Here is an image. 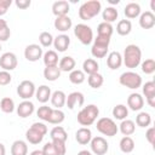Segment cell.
<instances>
[{
    "label": "cell",
    "mask_w": 155,
    "mask_h": 155,
    "mask_svg": "<svg viewBox=\"0 0 155 155\" xmlns=\"http://www.w3.org/2000/svg\"><path fill=\"white\" fill-rule=\"evenodd\" d=\"M142 61V51L137 45H127L125 51H124V57H122V63L126 65V68L133 69L137 68L140 64Z\"/></svg>",
    "instance_id": "obj_1"
},
{
    "label": "cell",
    "mask_w": 155,
    "mask_h": 155,
    "mask_svg": "<svg viewBox=\"0 0 155 155\" xmlns=\"http://www.w3.org/2000/svg\"><path fill=\"white\" fill-rule=\"evenodd\" d=\"M98 115H99L98 107L94 104H88L78 113V122L81 126H91L96 121Z\"/></svg>",
    "instance_id": "obj_2"
},
{
    "label": "cell",
    "mask_w": 155,
    "mask_h": 155,
    "mask_svg": "<svg viewBox=\"0 0 155 155\" xmlns=\"http://www.w3.org/2000/svg\"><path fill=\"white\" fill-rule=\"evenodd\" d=\"M102 8V4L98 0H90L84 2L79 8V17L82 21H90L91 18L96 17Z\"/></svg>",
    "instance_id": "obj_3"
},
{
    "label": "cell",
    "mask_w": 155,
    "mask_h": 155,
    "mask_svg": "<svg viewBox=\"0 0 155 155\" xmlns=\"http://www.w3.org/2000/svg\"><path fill=\"white\" fill-rule=\"evenodd\" d=\"M119 82H120V85H122V86H125L127 88L137 90L138 87L142 86V78L136 71L128 70V71H125V73H122L120 75Z\"/></svg>",
    "instance_id": "obj_4"
},
{
    "label": "cell",
    "mask_w": 155,
    "mask_h": 155,
    "mask_svg": "<svg viewBox=\"0 0 155 155\" xmlns=\"http://www.w3.org/2000/svg\"><path fill=\"white\" fill-rule=\"evenodd\" d=\"M96 127H97L98 132H101L102 134H104L107 137H114L119 132L117 125L110 117H101V119H98V121L96 124Z\"/></svg>",
    "instance_id": "obj_5"
},
{
    "label": "cell",
    "mask_w": 155,
    "mask_h": 155,
    "mask_svg": "<svg viewBox=\"0 0 155 155\" xmlns=\"http://www.w3.org/2000/svg\"><path fill=\"white\" fill-rule=\"evenodd\" d=\"M74 35L82 45H90L93 41V31L91 27L85 23H79L74 27Z\"/></svg>",
    "instance_id": "obj_6"
},
{
    "label": "cell",
    "mask_w": 155,
    "mask_h": 155,
    "mask_svg": "<svg viewBox=\"0 0 155 155\" xmlns=\"http://www.w3.org/2000/svg\"><path fill=\"white\" fill-rule=\"evenodd\" d=\"M35 90L36 88H35V85H34L33 81H30V80H23L17 86V94L22 99L29 101L35 94Z\"/></svg>",
    "instance_id": "obj_7"
},
{
    "label": "cell",
    "mask_w": 155,
    "mask_h": 155,
    "mask_svg": "<svg viewBox=\"0 0 155 155\" xmlns=\"http://www.w3.org/2000/svg\"><path fill=\"white\" fill-rule=\"evenodd\" d=\"M90 145H91L92 153L96 154V155H104L109 150V144H108L107 139L101 137V136L92 138L91 142H90Z\"/></svg>",
    "instance_id": "obj_8"
},
{
    "label": "cell",
    "mask_w": 155,
    "mask_h": 155,
    "mask_svg": "<svg viewBox=\"0 0 155 155\" xmlns=\"http://www.w3.org/2000/svg\"><path fill=\"white\" fill-rule=\"evenodd\" d=\"M17 56L13 52H5L0 56V68L6 71H11L17 67Z\"/></svg>",
    "instance_id": "obj_9"
},
{
    "label": "cell",
    "mask_w": 155,
    "mask_h": 155,
    "mask_svg": "<svg viewBox=\"0 0 155 155\" xmlns=\"http://www.w3.org/2000/svg\"><path fill=\"white\" fill-rule=\"evenodd\" d=\"M42 48L38 44H30L24 50V57L29 62H36L42 57Z\"/></svg>",
    "instance_id": "obj_10"
},
{
    "label": "cell",
    "mask_w": 155,
    "mask_h": 155,
    "mask_svg": "<svg viewBox=\"0 0 155 155\" xmlns=\"http://www.w3.org/2000/svg\"><path fill=\"white\" fill-rule=\"evenodd\" d=\"M84 102H85L84 94H82L81 92L75 91V92H71V93L68 94L67 101H65V104H67V107H68L70 110H73V109H75L76 107H78V108H79V107H82V105H84Z\"/></svg>",
    "instance_id": "obj_11"
},
{
    "label": "cell",
    "mask_w": 155,
    "mask_h": 155,
    "mask_svg": "<svg viewBox=\"0 0 155 155\" xmlns=\"http://www.w3.org/2000/svg\"><path fill=\"white\" fill-rule=\"evenodd\" d=\"M144 105V99L139 93H131L127 98V107L133 110V111H138L143 108Z\"/></svg>",
    "instance_id": "obj_12"
},
{
    "label": "cell",
    "mask_w": 155,
    "mask_h": 155,
    "mask_svg": "<svg viewBox=\"0 0 155 155\" xmlns=\"http://www.w3.org/2000/svg\"><path fill=\"white\" fill-rule=\"evenodd\" d=\"M139 25L143 29H151L155 25V15L151 11H145L139 15Z\"/></svg>",
    "instance_id": "obj_13"
},
{
    "label": "cell",
    "mask_w": 155,
    "mask_h": 155,
    "mask_svg": "<svg viewBox=\"0 0 155 155\" xmlns=\"http://www.w3.org/2000/svg\"><path fill=\"white\" fill-rule=\"evenodd\" d=\"M107 65L111 70H116L122 65V56L117 51H111L107 57Z\"/></svg>",
    "instance_id": "obj_14"
},
{
    "label": "cell",
    "mask_w": 155,
    "mask_h": 155,
    "mask_svg": "<svg viewBox=\"0 0 155 155\" xmlns=\"http://www.w3.org/2000/svg\"><path fill=\"white\" fill-rule=\"evenodd\" d=\"M34 109H35V107H34L33 102H30V101H23L17 107V114H18L19 117L25 119V117L30 116L34 113Z\"/></svg>",
    "instance_id": "obj_15"
},
{
    "label": "cell",
    "mask_w": 155,
    "mask_h": 155,
    "mask_svg": "<svg viewBox=\"0 0 155 155\" xmlns=\"http://www.w3.org/2000/svg\"><path fill=\"white\" fill-rule=\"evenodd\" d=\"M69 8H70V5L65 0H58V1L53 2V5H52V12L56 17L67 16L69 12Z\"/></svg>",
    "instance_id": "obj_16"
},
{
    "label": "cell",
    "mask_w": 155,
    "mask_h": 155,
    "mask_svg": "<svg viewBox=\"0 0 155 155\" xmlns=\"http://www.w3.org/2000/svg\"><path fill=\"white\" fill-rule=\"evenodd\" d=\"M54 28L58 30V31H68L71 25H73V22H71V18L67 15V16H61V17H56L54 19Z\"/></svg>",
    "instance_id": "obj_17"
},
{
    "label": "cell",
    "mask_w": 155,
    "mask_h": 155,
    "mask_svg": "<svg viewBox=\"0 0 155 155\" xmlns=\"http://www.w3.org/2000/svg\"><path fill=\"white\" fill-rule=\"evenodd\" d=\"M75 139L81 145L88 144L91 142V139H92V132H91V130L88 127H81V128H79L76 131V133H75Z\"/></svg>",
    "instance_id": "obj_18"
},
{
    "label": "cell",
    "mask_w": 155,
    "mask_h": 155,
    "mask_svg": "<svg viewBox=\"0 0 155 155\" xmlns=\"http://www.w3.org/2000/svg\"><path fill=\"white\" fill-rule=\"evenodd\" d=\"M70 45V38L65 34H61V35H57L54 39H53V46L54 48L58 51V52H64L68 50Z\"/></svg>",
    "instance_id": "obj_19"
},
{
    "label": "cell",
    "mask_w": 155,
    "mask_h": 155,
    "mask_svg": "<svg viewBox=\"0 0 155 155\" xmlns=\"http://www.w3.org/2000/svg\"><path fill=\"white\" fill-rule=\"evenodd\" d=\"M51 94H52L51 88L47 85H41L35 90V97H36L38 102H40L42 104L48 102V99L51 98Z\"/></svg>",
    "instance_id": "obj_20"
},
{
    "label": "cell",
    "mask_w": 155,
    "mask_h": 155,
    "mask_svg": "<svg viewBox=\"0 0 155 155\" xmlns=\"http://www.w3.org/2000/svg\"><path fill=\"white\" fill-rule=\"evenodd\" d=\"M75 59L71 56H64L58 61V68L61 71H71L75 68Z\"/></svg>",
    "instance_id": "obj_21"
},
{
    "label": "cell",
    "mask_w": 155,
    "mask_h": 155,
    "mask_svg": "<svg viewBox=\"0 0 155 155\" xmlns=\"http://www.w3.org/2000/svg\"><path fill=\"white\" fill-rule=\"evenodd\" d=\"M51 103H52V105L56 108V109H61L64 104H65V101H67V96H65V93L63 92V91H61V90H57V91H54L52 94H51Z\"/></svg>",
    "instance_id": "obj_22"
},
{
    "label": "cell",
    "mask_w": 155,
    "mask_h": 155,
    "mask_svg": "<svg viewBox=\"0 0 155 155\" xmlns=\"http://www.w3.org/2000/svg\"><path fill=\"white\" fill-rule=\"evenodd\" d=\"M140 12H142L140 6H139V4H137V2H128V4L125 6V8H124L125 16H126L127 18H130V19L138 17V16L140 15Z\"/></svg>",
    "instance_id": "obj_23"
},
{
    "label": "cell",
    "mask_w": 155,
    "mask_h": 155,
    "mask_svg": "<svg viewBox=\"0 0 155 155\" xmlns=\"http://www.w3.org/2000/svg\"><path fill=\"white\" fill-rule=\"evenodd\" d=\"M11 155H28V145L24 140H15L11 145Z\"/></svg>",
    "instance_id": "obj_24"
},
{
    "label": "cell",
    "mask_w": 155,
    "mask_h": 155,
    "mask_svg": "<svg viewBox=\"0 0 155 155\" xmlns=\"http://www.w3.org/2000/svg\"><path fill=\"white\" fill-rule=\"evenodd\" d=\"M117 16H119V12L114 7V6H108L103 10L102 12V17H103V22L105 23H113L117 19Z\"/></svg>",
    "instance_id": "obj_25"
},
{
    "label": "cell",
    "mask_w": 155,
    "mask_h": 155,
    "mask_svg": "<svg viewBox=\"0 0 155 155\" xmlns=\"http://www.w3.org/2000/svg\"><path fill=\"white\" fill-rule=\"evenodd\" d=\"M98 69H99V64L96 59L93 58H87L82 63V71L85 74H94V73H98Z\"/></svg>",
    "instance_id": "obj_26"
},
{
    "label": "cell",
    "mask_w": 155,
    "mask_h": 155,
    "mask_svg": "<svg viewBox=\"0 0 155 155\" xmlns=\"http://www.w3.org/2000/svg\"><path fill=\"white\" fill-rule=\"evenodd\" d=\"M119 131L124 134V136H131L136 131V124L134 121L130 120V119H125L121 121L120 126H119Z\"/></svg>",
    "instance_id": "obj_27"
},
{
    "label": "cell",
    "mask_w": 155,
    "mask_h": 155,
    "mask_svg": "<svg viewBox=\"0 0 155 155\" xmlns=\"http://www.w3.org/2000/svg\"><path fill=\"white\" fill-rule=\"evenodd\" d=\"M132 30V23L130 19H121L116 24V33L121 36H126Z\"/></svg>",
    "instance_id": "obj_28"
},
{
    "label": "cell",
    "mask_w": 155,
    "mask_h": 155,
    "mask_svg": "<svg viewBox=\"0 0 155 155\" xmlns=\"http://www.w3.org/2000/svg\"><path fill=\"white\" fill-rule=\"evenodd\" d=\"M42 59L46 67H54L58 65V54L53 50H48L42 54Z\"/></svg>",
    "instance_id": "obj_29"
},
{
    "label": "cell",
    "mask_w": 155,
    "mask_h": 155,
    "mask_svg": "<svg viewBox=\"0 0 155 155\" xmlns=\"http://www.w3.org/2000/svg\"><path fill=\"white\" fill-rule=\"evenodd\" d=\"M50 137L52 140H62V142H67L68 139V134L65 132V130L62 126H54L51 132H50Z\"/></svg>",
    "instance_id": "obj_30"
},
{
    "label": "cell",
    "mask_w": 155,
    "mask_h": 155,
    "mask_svg": "<svg viewBox=\"0 0 155 155\" xmlns=\"http://www.w3.org/2000/svg\"><path fill=\"white\" fill-rule=\"evenodd\" d=\"M44 137H45V136H42L40 132H38V131L34 130L33 127L28 128L27 132H25V138H27V140H28L30 144H39V143H41L42 139H44Z\"/></svg>",
    "instance_id": "obj_31"
},
{
    "label": "cell",
    "mask_w": 155,
    "mask_h": 155,
    "mask_svg": "<svg viewBox=\"0 0 155 155\" xmlns=\"http://www.w3.org/2000/svg\"><path fill=\"white\" fill-rule=\"evenodd\" d=\"M120 150L125 154H128V153H132L134 150V140L130 137V136H124L120 140Z\"/></svg>",
    "instance_id": "obj_32"
},
{
    "label": "cell",
    "mask_w": 155,
    "mask_h": 155,
    "mask_svg": "<svg viewBox=\"0 0 155 155\" xmlns=\"http://www.w3.org/2000/svg\"><path fill=\"white\" fill-rule=\"evenodd\" d=\"M61 76V70L58 65L54 67H46L44 69V78L48 81H56Z\"/></svg>",
    "instance_id": "obj_33"
},
{
    "label": "cell",
    "mask_w": 155,
    "mask_h": 155,
    "mask_svg": "<svg viewBox=\"0 0 155 155\" xmlns=\"http://www.w3.org/2000/svg\"><path fill=\"white\" fill-rule=\"evenodd\" d=\"M64 119H65V114L61 109H52L47 122L53 124V125H59V124H62L64 121Z\"/></svg>",
    "instance_id": "obj_34"
},
{
    "label": "cell",
    "mask_w": 155,
    "mask_h": 155,
    "mask_svg": "<svg viewBox=\"0 0 155 155\" xmlns=\"http://www.w3.org/2000/svg\"><path fill=\"white\" fill-rule=\"evenodd\" d=\"M113 31H114V28L110 23H105V22H102L98 24L97 27V35H101V36H107V38H111L113 35Z\"/></svg>",
    "instance_id": "obj_35"
},
{
    "label": "cell",
    "mask_w": 155,
    "mask_h": 155,
    "mask_svg": "<svg viewBox=\"0 0 155 155\" xmlns=\"http://www.w3.org/2000/svg\"><path fill=\"white\" fill-rule=\"evenodd\" d=\"M87 82L90 85V87L92 88H99L103 82H104V79H103V75L99 74V73H94V74H91L88 75L87 78Z\"/></svg>",
    "instance_id": "obj_36"
},
{
    "label": "cell",
    "mask_w": 155,
    "mask_h": 155,
    "mask_svg": "<svg viewBox=\"0 0 155 155\" xmlns=\"http://www.w3.org/2000/svg\"><path fill=\"white\" fill-rule=\"evenodd\" d=\"M127 115H128V109H127L126 105H124V104H117V105H115V107L113 108V116H114L115 119L122 121V120H125V119L127 117Z\"/></svg>",
    "instance_id": "obj_37"
},
{
    "label": "cell",
    "mask_w": 155,
    "mask_h": 155,
    "mask_svg": "<svg viewBox=\"0 0 155 155\" xmlns=\"http://www.w3.org/2000/svg\"><path fill=\"white\" fill-rule=\"evenodd\" d=\"M85 73L80 69H74L69 73V80L71 84H75V85H80L85 81Z\"/></svg>",
    "instance_id": "obj_38"
},
{
    "label": "cell",
    "mask_w": 155,
    "mask_h": 155,
    "mask_svg": "<svg viewBox=\"0 0 155 155\" xmlns=\"http://www.w3.org/2000/svg\"><path fill=\"white\" fill-rule=\"evenodd\" d=\"M108 47L109 46H103V45H98V44L93 42L92 48H91V53H92V56L94 58H104L107 56Z\"/></svg>",
    "instance_id": "obj_39"
},
{
    "label": "cell",
    "mask_w": 155,
    "mask_h": 155,
    "mask_svg": "<svg viewBox=\"0 0 155 155\" xmlns=\"http://www.w3.org/2000/svg\"><path fill=\"white\" fill-rule=\"evenodd\" d=\"M136 124L139 127H148L151 124V116L147 111H140L136 117Z\"/></svg>",
    "instance_id": "obj_40"
},
{
    "label": "cell",
    "mask_w": 155,
    "mask_h": 155,
    "mask_svg": "<svg viewBox=\"0 0 155 155\" xmlns=\"http://www.w3.org/2000/svg\"><path fill=\"white\" fill-rule=\"evenodd\" d=\"M0 109L6 113V114H11L15 110V102L12 98L10 97H5L0 101Z\"/></svg>",
    "instance_id": "obj_41"
},
{
    "label": "cell",
    "mask_w": 155,
    "mask_h": 155,
    "mask_svg": "<svg viewBox=\"0 0 155 155\" xmlns=\"http://www.w3.org/2000/svg\"><path fill=\"white\" fill-rule=\"evenodd\" d=\"M39 42L44 47H50L53 44V36L48 31H41L39 35Z\"/></svg>",
    "instance_id": "obj_42"
},
{
    "label": "cell",
    "mask_w": 155,
    "mask_h": 155,
    "mask_svg": "<svg viewBox=\"0 0 155 155\" xmlns=\"http://www.w3.org/2000/svg\"><path fill=\"white\" fill-rule=\"evenodd\" d=\"M143 94L145 96V99L155 97V82L154 81H147L143 85Z\"/></svg>",
    "instance_id": "obj_43"
},
{
    "label": "cell",
    "mask_w": 155,
    "mask_h": 155,
    "mask_svg": "<svg viewBox=\"0 0 155 155\" xmlns=\"http://www.w3.org/2000/svg\"><path fill=\"white\" fill-rule=\"evenodd\" d=\"M142 67V71L145 74H153L155 71V61L153 58H148L144 62H142L140 64Z\"/></svg>",
    "instance_id": "obj_44"
},
{
    "label": "cell",
    "mask_w": 155,
    "mask_h": 155,
    "mask_svg": "<svg viewBox=\"0 0 155 155\" xmlns=\"http://www.w3.org/2000/svg\"><path fill=\"white\" fill-rule=\"evenodd\" d=\"M51 111H52V108L51 107H48V105H41L36 110V115L39 116V119H41L44 121H47L48 117H50V115H51Z\"/></svg>",
    "instance_id": "obj_45"
},
{
    "label": "cell",
    "mask_w": 155,
    "mask_h": 155,
    "mask_svg": "<svg viewBox=\"0 0 155 155\" xmlns=\"http://www.w3.org/2000/svg\"><path fill=\"white\" fill-rule=\"evenodd\" d=\"M56 151L58 153V155H65L67 153V145H65V142H62V140H51Z\"/></svg>",
    "instance_id": "obj_46"
},
{
    "label": "cell",
    "mask_w": 155,
    "mask_h": 155,
    "mask_svg": "<svg viewBox=\"0 0 155 155\" xmlns=\"http://www.w3.org/2000/svg\"><path fill=\"white\" fill-rule=\"evenodd\" d=\"M12 76L10 74V71L6 70H0V86H6L11 82Z\"/></svg>",
    "instance_id": "obj_47"
},
{
    "label": "cell",
    "mask_w": 155,
    "mask_h": 155,
    "mask_svg": "<svg viewBox=\"0 0 155 155\" xmlns=\"http://www.w3.org/2000/svg\"><path fill=\"white\" fill-rule=\"evenodd\" d=\"M41 150H42L44 155H58V153L56 151V149H54V147H53L52 142H48V143H46Z\"/></svg>",
    "instance_id": "obj_48"
},
{
    "label": "cell",
    "mask_w": 155,
    "mask_h": 155,
    "mask_svg": "<svg viewBox=\"0 0 155 155\" xmlns=\"http://www.w3.org/2000/svg\"><path fill=\"white\" fill-rule=\"evenodd\" d=\"M30 127H33L34 130H36L38 132H40L42 136H46V133H47V126L44 122H34Z\"/></svg>",
    "instance_id": "obj_49"
},
{
    "label": "cell",
    "mask_w": 155,
    "mask_h": 155,
    "mask_svg": "<svg viewBox=\"0 0 155 155\" xmlns=\"http://www.w3.org/2000/svg\"><path fill=\"white\" fill-rule=\"evenodd\" d=\"M93 42H94V44H98V45H103V46H109V44H110V38L97 35V38L93 39Z\"/></svg>",
    "instance_id": "obj_50"
},
{
    "label": "cell",
    "mask_w": 155,
    "mask_h": 155,
    "mask_svg": "<svg viewBox=\"0 0 155 155\" xmlns=\"http://www.w3.org/2000/svg\"><path fill=\"white\" fill-rule=\"evenodd\" d=\"M11 0H0V16L5 15L7 12V8L11 6Z\"/></svg>",
    "instance_id": "obj_51"
},
{
    "label": "cell",
    "mask_w": 155,
    "mask_h": 155,
    "mask_svg": "<svg viewBox=\"0 0 155 155\" xmlns=\"http://www.w3.org/2000/svg\"><path fill=\"white\" fill-rule=\"evenodd\" d=\"M145 138L147 140L153 145L154 144V139H155V128L154 127H149L145 132Z\"/></svg>",
    "instance_id": "obj_52"
},
{
    "label": "cell",
    "mask_w": 155,
    "mask_h": 155,
    "mask_svg": "<svg viewBox=\"0 0 155 155\" xmlns=\"http://www.w3.org/2000/svg\"><path fill=\"white\" fill-rule=\"evenodd\" d=\"M10 35H11V30H10L8 25L0 29V41H6L10 38Z\"/></svg>",
    "instance_id": "obj_53"
},
{
    "label": "cell",
    "mask_w": 155,
    "mask_h": 155,
    "mask_svg": "<svg viewBox=\"0 0 155 155\" xmlns=\"http://www.w3.org/2000/svg\"><path fill=\"white\" fill-rule=\"evenodd\" d=\"M30 4H31L30 0H16V6L18 8H22V10L28 8L30 6Z\"/></svg>",
    "instance_id": "obj_54"
},
{
    "label": "cell",
    "mask_w": 155,
    "mask_h": 155,
    "mask_svg": "<svg viewBox=\"0 0 155 155\" xmlns=\"http://www.w3.org/2000/svg\"><path fill=\"white\" fill-rule=\"evenodd\" d=\"M5 27H7V22H6L5 19L0 18V29H2V28H5Z\"/></svg>",
    "instance_id": "obj_55"
},
{
    "label": "cell",
    "mask_w": 155,
    "mask_h": 155,
    "mask_svg": "<svg viewBox=\"0 0 155 155\" xmlns=\"http://www.w3.org/2000/svg\"><path fill=\"white\" fill-rule=\"evenodd\" d=\"M6 154V149H5V145L2 143H0V155H5Z\"/></svg>",
    "instance_id": "obj_56"
},
{
    "label": "cell",
    "mask_w": 155,
    "mask_h": 155,
    "mask_svg": "<svg viewBox=\"0 0 155 155\" xmlns=\"http://www.w3.org/2000/svg\"><path fill=\"white\" fill-rule=\"evenodd\" d=\"M78 155H92V154H91V151H88V150H80V151L78 153Z\"/></svg>",
    "instance_id": "obj_57"
},
{
    "label": "cell",
    "mask_w": 155,
    "mask_h": 155,
    "mask_svg": "<svg viewBox=\"0 0 155 155\" xmlns=\"http://www.w3.org/2000/svg\"><path fill=\"white\" fill-rule=\"evenodd\" d=\"M29 155H44V153H42V150H34Z\"/></svg>",
    "instance_id": "obj_58"
},
{
    "label": "cell",
    "mask_w": 155,
    "mask_h": 155,
    "mask_svg": "<svg viewBox=\"0 0 155 155\" xmlns=\"http://www.w3.org/2000/svg\"><path fill=\"white\" fill-rule=\"evenodd\" d=\"M150 6H151V10H155V0H151Z\"/></svg>",
    "instance_id": "obj_59"
},
{
    "label": "cell",
    "mask_w": 155,
    "mask_h": 155,
    "mask_svg": "<svg viewBox=\"0 0 155 155\" xmlns=\"http://www.w3.org/2000/svg\"><path fill=\"white\" fill-rule=\"evenodd\" d=\"M109 4L114 5V4H119V0H109Z\"/></svg>",
    "instance_id": "obj_60"
},
{
    "label": "cell",
    "mask_w": 155,
    "mask_h": 155,
    "mask_svg": "<svg viewBox=\"0 0 155 155\" xmlns=\"http://www.w3.org/2000/svg\"><path fill=\"white\" fill-rule=\"evenodd\" d=\"M0 51H1V45H0Z\"/></svg>",
    "instance_id": "obj_61"
}]
</instances>
